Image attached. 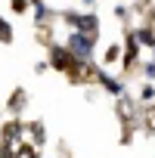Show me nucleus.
<instances>
[{
    "instance_id": "7",
    "label": "nucleus",
    "mask_w": 155,
    "mask_h": 158,
    "mask_svg": "<svg viewBox=\"0 0 155 158\" xmlns=\"http://www.w3.org/2000/svg\"><path fill=\"white\" fill-rule=\"evenodd\" d=\"M146 127L155 133V106H152V109H146Z\"/></svg>"
},
{
    "instance_id": "1",
    "label": "nucleus",
    "mask_w": 155,
    "mask_h": 158,
    "mask_svg": "<svg viewBox=\"0 0 155 158\" xmlns=\"http://www.w3.org/2000/svg\"><path fill=\"white\" fill-rule=\"evenodd\" d=\"M74 62H81V59H74V53H71L68 47H53V50H50V65H53V68H59V71L68 74V71L74 68Z\"/></svg>"
},
{
    "instance_id": "10",
    "label": "nucleus",
    "mask_w": 155,
    "mask_h": 158,
    "mask_svg": "<svg viewBox=\"0 0 155 158\" xmlns=\"http://www.w3.org/2000/svg\"><path fill=\"white\" fill-rule=\"evenodd\" d=\"M146 74H149V77H155V62H152V65H146Z\"/></svg>"
},
{
    "instance_id": "9",
    "label": "nucleus",
    "mask_w": 155,
    "mask_h": 158,
    "mask_svg": "<svg viewBox=\"0 0 155 158\" xmlns=\"http://www.w3.org/2000/svg\"><path fill=\"white\" fill-rule=\"evenodd\" d=\"M13 6H16V13H25V6H28V0H13Z\"/></svg>"
},
{
    "instance_id": "8",
    "label": "nucleus",
    "mask_w": 155,
    "mask_h": 158,
    "mask_svg": "<svg viewBox=\"0 0 155 158\" xmlns=\"http://www.w3.org/2000/svg\"><path fill=\"white\" fill-rule=\"evenodd\" d=\"M118 53H121L118 47H109V50H106V62H115V59H118Z\"/></svg>"
},
{
    "instance_id": "2",
    "label": "nucleus",
    "mask_w": 155,
    "mask_h": 158,
    "mask_svg": "<svg viewBox=\"0 0 155 158\" xmlns=\"http://www.w3.org/2000/svg\"><path fill=\"white\" fill-rule=\"evenodd\" d=\"M136 56H140V47H136V37H133V34H127V44H124V68H133Z\"/></svg>"
},
{
    "instance_id": "4",
    "label": "nucleus",
    "mask_w": 155,
    "mask_h": 158,
    "mask_svg": "<svg viewBox=\"0 0 155 158\" xmlns=\"http://www.w3.org/2000/svg\"><path fill=\"white\" fill-rule=\"evenodd\" d=\"M136 44H149V47H155V31H149V28L136 31Z\"/></svg>"
},
{
    "instance_id": "3",
    "label": "nucleus",
    "mask_w": 155,
    "mask_h": 158,
    "mask_svg": "<svg viewBox=\"0 0 155 158\" xmlns=\"http://www.w3.org/2000/svg\"><path fill=\"white\" fill-rule=\"evenodd\" d=\"M96 77H99V84H103L109 93H121V84H118V81H112V77H106V74H96Z\"/></svg>"
},
{
    "instance_id": "5",
    "label": "nucleus",
    "mask_w": 155,
    "mask_h": 158,
    "mask_svg": "<svg viewBox=\"0 0 155 158\" xmlns=\"http://www.w3.org/2000/svg\"><path fill=\"white\" fill-rule=\"evenodd\" d=\"M16 158H40V152H37V146H22L16 152Z\"/></svg>"
},
{
    "instance_id": "6",
    "label": "nucleus",
    "mask_w": 155,
    "mask_h": 158,
    "mask_svg": "<svg viewBox=\"0 0 155 158\" xmlns=\"http://www.w3.org/2000/svg\"><path fill=\"white\" fill-rule=\"evenodd\" d=\"M0 40H3V44H6V40H13V28L6 25V19H0Z\"/></svg>"
}]
</instances>
